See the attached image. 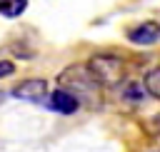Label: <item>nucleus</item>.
I'll return each mask as SVG.
<instances>
[{
	"mask_svg": "<svg viewBox=\"0 0 160 152\" xmlns=\"http://www.w3.org/2000/svg\"><path fill=\"white\" fill-rule=\"evenodd\" d=\"M12 72H15V65L10 60H0V80L8 77V75H12Z\"/></svg>",
	"mask_w": 160,
	"mask_h": 152,
	"instance_id": "9",
	"label": "nucleus"
},
{
	"mask_svg": "<svg viewBox=\"0 0 160 152\" xmlns=\"http://www.w3.org/2000/svg\"><path fill=\"white\" fill-rule=\"evenodd\" d=\"M120 95H122V100L125 102H130V105H140L142 102V97L148 95L145 92V87H142V82H138V80H128V82H120Z\"/></svg>",
	"mask_w": 160,
	"mask_h": 152,
	"instance_id": "6",
	"label": "nucleus"
},
{
	"mask_svg": "<svg viewBox=\"0 0 160 152\" xmlns=\"http://www.w3.org/2000/svg\"><path fill=\"white\" fill-rule=\"evenodd\" d=\"M90 77L100 85V87H120V82H125V60L120 55L112 52H98L85 62Z\"/></svg>",
	"mask_w": 160,
	"mask_h": 152,
	"instance_id": "2",
	"label": "nucleus"
},
{
	"mask_svg": "<svg viewBox=\"0 0 160 152\" xmlns=\"http://www.w3.org/2000/svg\"><path fill=\"white\" fill-rule=\"evenodd\" d=\"M48 107H50L52 112H60V115H72V112L80 110V102H78L68 90L58 87V90L48 97Z\"/></svg>",
	"mask_w": 160,
	"mask_h": 152,
	"instance_id": "5",
	"label": "nucleus"
},
{
	"mask_svg": "<svg viewBox=\"0 0 160 152\" xmlns=\"http://www.w3.org/2000/svg\"><path fill=\"white\" fill-rule=\"evenodd\" d=\"M128 40L132 45H155L160 40V25L152 22V20L140 22V25H135V27L128 30Z\"/></svg>",
	"mask_w": 160,
	"mask_h": 152,
	"instance_id": "4",
	"label": "nucleus"
},
{
	"mask_svg": "<svg viewBox=\"0 0 160 152\" xmlns=\"http://www.w3.org/2000/svg\"><path fill=\"white\" fill-rule=\"evenodd\" d=\"M58 85L68 90L80 105H100V85L90 77L85 65H70L60 72Z\"/></svg>",
	"mask_w": 160,
	"mask_h": 152,
	"instance_id": "1",
	"label": "nucleus"
},
{
	"mask_svg": "<svg viewBox=\"0 0 160 152\" xmlns=\"http://www.w3.org/2000/svg\"><path fill=\"white\" fill-rule=\"evenodd\" d=\"M12 97L15 100H22V102H45L48 100V82L40 80V77H30V80H22L20 85L12 87Z\"/></svg>",
	"mask_w": 160,
	"mask_h": 152,
	"instance_id": "3",
	"label": "nucleus"
},
{
	"mask_svg": "<svg viewBox=\"0 0 160 152\" xmlns=\"http://www.w3.org/2000/svg\"><path fill=\"white\" fill-rule=\"evenodd\" d=\"M142 87H145V92H148L150 97L160 100V67H152V70L145 75V80H142Z\"/></svg>",
	"mask_w": 160,
	"mask_h": 152,
	"instance_id": "8",
	"label": "nucleus"
},
{
	"mask_svg": "<svg viewBox=\"0 0 160 152\" xmlns=\"http://www.w3.org/2000/svg\"><path fill=\"white\" fill-rule=\"evenodd\" d=\"M28 7V0H0V15L2 17H20Z\"/></svg>",
	"mask_w": 160,
	"mask_h": 152,
	"instance_id": "7",
	"label": "nucleus"
},
{
	"mask_svg": "<svg viewBox=\"0 0 160 152\" xmlns=\"http://www.w3.org/2000/svg\"><path fill=\"white\" fill-rule=\"evenodd\" d=\"M152 130L160 135V115H155V117H152Z\"/></svg>",
	"mask_w": 160,
	"mask_h": 152,
	"instance_id": "10",
	"label": "nucleus"
}]
</instances>
